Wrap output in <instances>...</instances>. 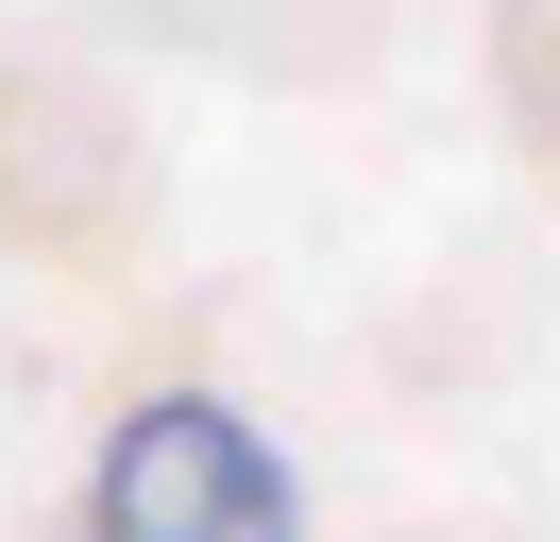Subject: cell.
I'll return each mask as SVG.
<instances>
[{"mask_svg":"<svg viewBox=\"0 0 560 542\" xmlns=\"http://www.w3.org/2000/svg\"><path fill=\"white\" fill-rule=\"evenodd\" d=\"M85 526L103 542H289L306 508H289V458L221 390H153L85 474Z\"/></svg>","mask_w":560,"mask_h":542,"instance_id":"cell-1","label":"cell"},{"mask_svg":"<svg viewBox=\"0 0 560 542\" xmlns=\"http://www.w3.org/2000/svg\"><path fill=\"white\" fill-rule=\"evenodd\" d=\"M492 85H510V136L560 169V0H492Z\"/></svg>","mask_w":560,"mask_h":542,"instance_id":"cell-3","label":"cell"},{"mask_svg":"<svg viewBox=\"0 0 560 542\" xmlns=\"http://www.w3.org/2000/svg\"><path fill=\"white\" fill-rule=\"evenodd\" d=\"M119 221V119L51 68H0V237H103Z\"/></svg>","mask_w":560,"mask_h":542,"instance_id":"cell-2","label":"cell"}]
</instances>
